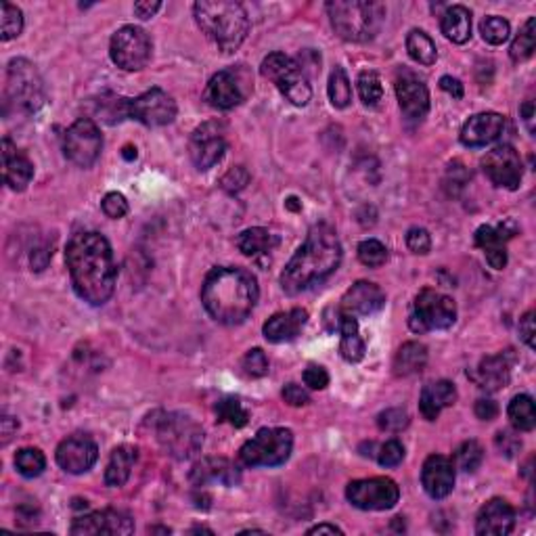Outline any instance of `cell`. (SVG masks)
Returning a JSON list of instances; mask_svg holds the SVG:
<instances>
[{
    "mask_svg": "<svg viewBox=\"0 0 536 536\" xmlns=\"http://www.w3.org/2000/svg\"><path fill=\"white\" fill-rule=\"evenodd\" d=\"M65 262L71 285L84 302L101 306L113 296L118 268L112 246L101 233L90 230L71 237L65 249Z\"/></svg>",
    "mask_w": 536,
    "mask_h": 536,
    "instance_id": "1",
    "label": "cell"
},
{
    "mask_svg": "<svg viewBox=\"0 0 536 536\" xmlns=\"http://www.w3.org/2000/svg\"><path fill=\"white\" fill-rule=\"evenodd\" d=\"M342 262V243L329 224H314L308 230L306 241L291 255L281 272V288L285 294H302L325 281L338 271Z\"/></svg>",
    "mask_w": 536,
    "mask_h": 536,
    "instance_id": "2",
    "label": "cell"
},
{
    "mask_svg": "<svg viewBox=\"0 0 536 536\" xmlns=\"http://www.w3.org/2000/svg\"><path fill=\"white\" fill-rule=\"evenodd\" d=\"M258 281L246 268L218 266L208 272L201 302L212 319L222 325H239L252 314L258 302Z\"/></svg>",
    "mask_w": 536,
    "mask_h": 536,
    "instance_id": "3",
    "label": "cell"
},
{
    "mask_svg": "<svg viewBox=\"0 0 536 536\" xmlns=\"http://www.w3.org/2000/svg\"><path fill=\"white\" fill-rule=\"evenodd\" d=\"M197 26L222 53H233L243 45L249 32V17L235 0H199L193 4Z\"/></svg>",
    "mask_w": 536,
    "mask_h": 536,
    "instance_id": "4",
    "label": "cell"
},
{
    "mask_svg": "<svg viewBox=\"0 0 536 536\" xmlns=\"http://www.w3.org/2000/svg\"><path fill=\"white\" fill-rule=\"evenodd\" d=\"M325 9L335 34L348 42L373 40L386 20V7L381 3L335 0V3H327Z\"/></svg>",
    "mask_w": 536,
    "mask_h": 536,
    "instance_id": "5",
    "label": "cell"
},
{
    "mask_svg": "<svg viewBox=\"0 0 536 536\" xmlns=\"http://www.w3.org/2000/svg\"><path fill=\"white\" fill-rule=\"evenodd\" d=\"M160 447L174 459H191L204 447V430L185 413H166L155 425Z\"/></svg>",
    "mask_w": 536,
    "mask_h": 536,
    "instance_id": "6",
    "label": "cell"
},
{
    "mask_svg": "<svg viewBox=\"0 0 536 536\" xmlns=\"http://www.w3.org/2000/svg\"><path fill=\"white\" fill-rule=\"evenodd\" d=\"M260 71L266 80L275 82L279 93H281L291 105H308L310 96H313V88H310L306 71L302 70V65L297 63L296 59L288 57L285 53H271L262 61Z\"/></svg>",
    "mask_w": 536,
    "mask_h": 536,
    "instance_id": "7",
    "label": "cell"
},
{
    "mask_svg": "<svg viewBox=\"0 0 536 536\" xmlns=\"http://www.w3.org/2000/svg\"><path fill=\"white\" fill-rule=\"evenodd\" d=\"M294 434L285 428H262L239 450V459L247 467H277L289 459Z\"/></svg>",
    "mask_w": 536,
    "mask_h": 536,
    "instance_id": "8",
    "label": "cell"
},
{
    "mask_svg": "<svg viewBox=\"0 0 536 536\" xmlns=\"http://www.w3.org/2000/svg\"><path fill=\"white\" fill-rule=\"evenodd\" d=\"M45 103V84L34 63L28 59H13L7 67V105L17 112L34 113Z\"/></svg>",
    "mask_w": 536,
    "mask_h": 536,
    "instance_id": "9",
    "label": "cell"
},
{
    "mask_svg": "<svg viewBox=\"0 0 536 536\" xmlns=\"http://www.w3.org/2000/svg\"><path fill=\"white\" fill-rule=\"evenodd\" d=\"M252 90L254 82L249 71L243 65H237L212 76L208 87H205L204 99L216 109H235L247 99Z\"/></svg>",
    "mask_w": 536,
    "mask_h": 536,
    "instance_id": "10",
    "label": "cell"
},
{
    "mask_svg": "<svg viewBox=\"0 0 536 536\" xmlns=\"http://www.w3.org/2000/svg\"><path fill=\"white\" fill-rule=\"evenodd\" d=\"M151 48L154 45H151L149 34L137 26L120 28L109 42L112 61L126 71L143 70L151 59Z\"/></svg>",
    "mask_w": 536,
    "mask_h": 536,
    "instance_id": "11",
    "label": "cell"
},
{
    "mask_svg": "<svg viewBox=\"0 0 536 536\" xmlns=\"http://www.w3.org/2000/svg\"><path fill=\"white\" fill-rule=\"evenodd\" d=\"M456 321V304L448 296L436 289H422L415 297L411 327L415 331H434V329H448Z\"/></svg>",
    "mask_w": 536,
    "mask_h": 536,
    "instance_id": "12",
    "label": "cell"
},
{
    "mask_svg": "<svg viewBox=\"0 0 536 536\" xmlns=\"http://www.w3.org/2000/svg\"><path fill=\"white\" fill-rule=\"evenodd\" d=\"M103 137L93 120L80 118L63 134V154L67 160L80 168H90L101 155Z\"/></svg>",
    "mask_w": 536,
    "mask_h": 536,
    "instance_id": "13",
    "label": "cell"
},
{
    "mask_svg": "<svg viewBox=\"0 0 536 536\" xmlns=\"http://www.w3.org/2000/svg\"><path fill=\"white\" fill-rule=\"evenodd\" d=\"M346 498L363 511H386L398 503L400 489L389 478H364L346 486Z\"/></svg>",
    "mask_w": 536,
    "mask_h": 536,
    "instance_id": "14",
    "label": "cell"
},
{
    "mask_svg": "<svg viewBox=\"0 0 536 536\" xmlns=\"http://www.w3.org/2000/svg\"><path fill=\"white\" fill-rule=\"evenodd\" d=\"M176 101L162 88H149L137 99L126 101V118H132L149 128L172 124L176 118Z\"/></svg>",
    "mask_w": 536,
    "mask_h": 536,
    "instance_id": "15",
    "label": "cell"
},
{
    "mask_svg": "<svg viewBox=\"0 0 536 536\" xmlns=\"http://www.w3.org/2000/svg\"><path fill=\"white\" fill-rule=\"evenodd\" d=\"M227 151V141H224V126L218 121H205L199 128H195L188 141V155L191 162L199 170L214 168L222 160Z\"/></svg>",
    "mask_w": 536,
    "mask_h": 536,
    "instance_id": "16",
    "label": "cell"
},
{
    "mask_svg": "<svg viewBox=\"0 0 536 536\" xmlns=\"http://www.w3.org/2000/svg\"><path fill=\"white\" fill-rule=\"evenodd\" d=\"M484 174L489 176L490 182L495 187L509 188L515 191L520 187L523 176V163L517 151L511 145H497L495 149H490L482 160Z\"/></svg>",
    "mask_w": 536,
    "mask_h": 536,
    "instance_id": "17",
    "label": "cell"
},
{
    "mask_svg": "<svg viewBox=\"0 0 536 536\" xmlns=\"http://www.w3.org/2000/svg\"><path fill=\"white\" fill-rule=\"evenodd\" d=\"M54 459H57L59 467L63 469V472L78 476V473L88 472V469L95 465L96 459H99V448H96L93 438L76 434L65 438V440L59 444Z\"/></svg>",
    "mask_w": 536,
    "mask_h": 536,
    "instance_id": "18",
    "label": "cell"
},
{
    "mask_svg": "<svg viewBox=\"0 0 536 536\" xmlns=\"http://www.w3.org/2000/svg\"><path fill=\"white\" fill-rule=\"evenodd\" d=\"M71 534L93 536V534H132L134 522L130 515L118 509H103L95 514L82 515L71 523Z\"/></svg>",
    "mask_w": 536,
    "mask_h": 536,
    "instance_id": "19",
    "label": "cell"
},
{
    "mask_svg": "<svg viewBox=\"0 0 536 536\" xmlns=\"http://www.w3.org/2000/svg\"><path fill=\"white\" fill-rule=\"evenodd\" d=\"M396 96L402 113L411 120H422L430 112V90L422 78L405 71L396 78Z\"/></svg>",
    "mask_w": 536,
    "mask_h": 536,
    "instance_id": "20",
    "label": "cell"
},
{
    "mask_svg": "<svg viewBox=\"0 0 536 536\" xmlns=\"http://www.w3.org/2000/svg\"><path fill=\"white\" fill-rule=\"evenodd\" d=\"M515 227L511 222L498 224V227H490V224H482L476 230V246L482 249L489 264L495 271H503L507 266V239L515 235Z\"/></svg>",
    "mask_w": 536,
    "mask_h": 536,
    "instance_id": "21",
    "label": "cell"
},
{
    "mask_svg": "<svg viewBox=\"0 0 536 536\" xmlns=\"http://www.w3.org/2000/svg\"><path fill=\"white\" fill-rule=\"evenodd\" d=\"M505 130V118L497 112L472 115L461 128V143L465 147H486L495 143Z\"/></svg>",
    "mask_w": 536,
    "mask_h": 536,
    "instance_id": "22",
    "label": "cell"
},
{
    "mask_svg": "<svg viewBox=\"0 0 536 536\" xmlns=\"http://www.w3.org/2000/svg\"><path fill=\"white\" fill-rule=\"evenodd\" d=\"M423 490L431 498H444L453 492L455 463L444 455H430L422 467Z\"/></svg>",
    "mask_w": 536,
    "mask_h": 536,
    "instance_id": "23",
    "label": "cell"
},
{
    "mask_svg": "<svg viewBox=\"0 0 536 536\" xmlns=\"http://www.w3.org/2000/svg\"><path fill=\"white\" fill-rule=\"evenodd\" d=\"M515 528V509L505 498H490L480 509L476 532L480 536H507Z\"/></svg>",
    "mask_w": 536,
    "mask_h": 536,
    "instance_id": "24",
    "label": "cell"
},
{
    "mask_svg": "<svg viewBox=\"0 0 536 536\" xmlns=\"http://www.w3.org/2000/svg\"><path fill=\"white\" fill-rule=\"evenodd\" d=\"M383 304H386V294H383L380 285L371 281H356L344 294L339 310L352 316H369L377 313V310H381Z\"/></svg>",
    "mask_w": 536,
    "mask_h": 536,
    "instance_id": "25",
    "label": "cell"
},
{
    "mask_svg": "<svg viewBox=\"0 0 536 536\" xmlns=\"http://www.w3.org/2000/svg\"><path fill=\"white\" fill-rule=\"evenodd\" d=\"M3 176L9 188L17 193L26 191L34 176L32 162L23 151L17 149V145L11 143V138H3Z\"/></svg>",
    "mask_w": 536,
    "mask_h": 536,
    "instance_id": "26",
    "label": "cell"
},
{
    "mask_svg": "<svg viewBox=\"0 0 536 536\" xmlns=\"http://www.w3.org/2000/svg\"><path fill=\"white\" fill-rule=\"evenodd\" d=\"M308 322V313L304 308H291L288 313H277L264 322L262 333L268 342L272 344H283L296 339L304 325Z\"/></svg>",
    "mask_w": 536,
    "mask_h": 536,
    "instance_id": "27",
    "label": "cell"
},
{
    "mask_svg": "<svg viewBox=\"0 0 536 536\" xmlns=\"http://www.w3.org/2000/svg\"><path fill=\"white\" fill-rule=\"evenodd\" d=\"M241 480L239 467L233 465L229 459H216V456H208L195 463L191 469V482L195 486H205L212 482H221L224 486H235Z\"/></svg>",
    "mask_w": 536,
    "mask_h": 536,
    "instance_id": "28",
    "label": "cell"
},
{
    "mask_svg": "<svg viewBox=\"0 0 536 536\" xmlns=\"http://www.w3.org/2000/svg\"><path fill=\"white\" fill-rule=\"evenodd\" d=\"M456 388L455 383H450L447 380L428 383L422 389V396H419V411L422 415L428 419V422H436L438 415L448 406H453L456 402Z\"/></svg>",
    "mask_w": 536,
    "mask_h": 536,
    "instance_id": "29",
    "label": "cell"
},
{
    "mask_svg": "<svg viewBox=\"0 0 536 536\" xmlns=\"http://www.w3.org/2000/svg\"><path fill=\"white\" fill-rule=\"evenodd\" d=\"M473 380L480 388L489 389V392H498V389L507 388L511 380V358L507 352L482 358L476 373H473Z\"/></svg>",
    "mask_w": 536,
    "mask_h": 536,
    "instance_id": "30",
    "label": "cell"
},
{
    "mask_svg": "<svg viewBox=\"0 0 536 536\" xmlns=\"http://www.w3.org/2000/svg\"><path fill=\"white\" fill-rule=\"evenodd\" d=\"M440 29L450 42L465 45L472 38V13L463 4H453L440 17Z\"/></svg>",
    "mask_w": 536,
    "mask_h": 536,
    "instance_id": "31",
    "label": "cell"
},
{
    "mask_svg": "<svg viewBox=\"0 0 536 536\" xmlns=\"http://www.w3.org/2000/svg\"><path fill=\"white\" fill-rule=\"evenodd\" d=\"M134 463H137V448L128 447V444L113 448L105 469V484L112 486V489L124 486L130 480Z\"/></svg>",
    "mask_w": 536,
    "mask_h": 536,
    "instance_id": "32",
    "label": "cell"
},
{
    "mask_svg": "<svg viewBox=\"0 0 536 536\" xmlns=\"http://www.w3.org/2000/svg\"><path fill=\"white\" fill-rule=\"evenodd\" d=\"M339 333H342V339H339V355H342L344 361L348 363H358L364 358V339L358 333V322L352 314H346L339 310Z\"/></svg>",
    "mask_w": 536,
    "mask_h": 536,
    "instance_id": "33",
    "label": "cell"
},
{
    "mask_svg": "<svg viewBox=\"0 0 536 536\" xmlns=\"http://www.w3.org/2000/svg\"><path fill=\"white\" fill-rule=\"evenodd\" d=\"M428 364V348L419 342L402 344L394 356V373L398 377H409L422 373Z\"/></svg>",
    "mask_w": 536,
    "mask_h": 536,
    "instance_id": "34",
    "label": "cell"
},
{
    "mask_svg": "<svg viewBox=\"0 0 536 536\" xmlns=\"http://www.w3.org/2000/svg\"><path fill=\"white\" fill-rule=\"evenodd\" d=\"M277 246H279V237L262 227L247 229L237 237V247H239L241 254L249 255V258H258V255L271 254Z\"/></svg>",
    "mask_w": 536,
    "mask_h": 536,
    "instance_id": "35",
    "label": "cell"
},
{
    "mask_svg": "<svg viewBox=\"0 0 536 536\" xmlns=\"http://www.w3.org/2000/svg\"><path fill=\"white\" fill-rule=\"evenodd\" d=\"M507 417L517 431H532L536 428L534 400L528 394H517L507 406Z\"/></svg>",
    "mask_w": 536,
    "mask_h": 536,
    "instance_id": "36",
    "label": "cell"
},
{
    "mask_svg": "<svg viewBox=\"0 0 536 536\" xmlns=\"http://www.w3.org/2000/svg\"><path fill=\"white\" fill-rule=\"evenodd\" d=\"M406 53L419 65H434L438 59L436 42L423 29H411L409 36H406Z\"/></svg>",
    "mask_w": 536,
    "mask_h": 536,
    "instance_id": "37",
    "label": "cell"
},
{
    "mask_svg": "<svg viewBox=\"0 0 536 536\" xmlns=\"http://www.w3.org/2000/svg\"><path fill=\"white\" fill-rule=\"evenodd\" d=\"M327 93H329V101L335 109H346L352 101V87L348 76L342 67H335L329 76V84H327Z\"/></svg>",
    "mask_w": 536,
    "mask_h": 536,
    "instance_id": "38",
    "label": "cell"
},
{
    "mask_svg": "<svg viewBox=\"0 0 536 536\" xmlns=\"http://www.w3.org/2000/svg\"><path fill=\"white\" fill-rule=\"evenodd\" d=\"M216 417L218 422L230 423L233 428H243V425H247L249 422L247 409L235 396H227V398H221L216 402Z\"/></svg>",
    "mask_w": 536,
    "mask_h": 536,
    "instance_id": "39",
    "label": "cell"
},
{
    "mask_svg": "<svg viewBox=\"0 0 536 536\" xmlns=\"http://www.w3.org/2000/svg\"><path fill=\"white\" fill-rule=\"evenodd\" d=\"M484 461V448L478 440H465L459 444V448L455 450V469H461V472L473 473L476 469L482 465Z\"/></svg>",
    "mask_w": 536,
    "mask_h": 536,
    "instance_id": "40",
    "label": "cell"
},
{
    "mask_svg": "<svg viewBox=\"0 0 536 536\" xmlns=\"http://www.w3.org/2000/svg\"><path fill=\"white\" fill-rule=\"evenodd\" d=\"M46 467V456L40 448H21L15 455V469L23 478H38Z\"/></svg>",
    "mask_w": 536,
    "mask_h": 536,
    "instance_id": "41",
    "label": "cell"
},
{
    "mask_svg": "<svg viewBox=\"0 0 536 536\" xmlns=\"http://www.w3.org/2000/svg\"><path fill=\"white\" fill-rule=\"evenodd\" d=\"M23 29V13L11 3L0 4V38L4 42L17 38Z\"/></svg>",
    "mask_w": 536,
    "mask_h": 536,
    "instance_id": "42",
    "label": "cell"
},
{
    "mask_svg": "<svg viewBox=\"0 0 536 536\" xmlns=\"http://www.w3.org/2000/svg\"><path fill=\"white\" fill-rule=\"evenodd\" d=\"M536 46V36H534V17H530V20L523 23V28L520 29V34L515 36L514 45L509 48L511 59L515 61V63H522V61H526L532 57Z\"/></svg>",
    "mask_w": 536,
    "mask_h": 536,
    "instance_id": "43",
    "label": "cell"
},
{
    "mask_svg": "<svg viewBox=\"0 0 536 536\" xmlns=\"http://www.w3.org/2000/svg\"><path fill=\"white\" fill-rule=\"evenodd\" d=\"M358 95H361L364 105L369 107H375L383 99L381 78L377 76V71H361V76H358Z\"/></svg>",
    "mask_w": 536,
    "mask_h": 536,
    "instance_id": "44",
    "label": "cell"
},
{
    "mask_svg": "<svg viewBox=\"0 0 536 536\" xmlns=\"http://www.w3.org/2000/svg\"><path fill=\"white\" fill-rule=\"evenodd\" d=\"M480 32H482V38L489 42V45L498 46L503 45V42H507L511 34V26L507 20H503V17L490 15L480 23Z\"/></svg>",
    "mask_w": 536,
    "mask_h": 536,
    "instance_id": "45",
    "label": "cell"
},
{
    "mask_svg": "<svg viewBox=\"0 0 536 536\" xmlns=\"http://www.w3.org/2000/svg\"><path fill=\"white\" fill-rule=\"evenodd\" d=\"M358 260L369 268H380L388 262V247L377 239H364L358 246Z\"/></svg>",
    "mask_w": 536,
    "mask_h": 536,
    "instance_id": "46",
    "label": "cell"
},
{
    "mask_svg": "<svg viewBox=\"0 0 536 536\" xmlns=\"http://www.w3.org/2000/svg\"><path fill=\"white\" fill-rule=\"evenodd\" d=\"M409 413L405 409H386L377 415V425L381 431H389V434H398L409 425Z\"/></svg>",
    "mask_w": 536,
    "mask_h": 536,
    "instance_id": "47",
    "label": "cell"
},
{
    "mask_svg": "<svg viewBox=\"0 0 536 536\" xmlns=\"http://www.w3.org/2000/svg\"><path fill=\"white\" fill-rule=\"evenodd\" d=\"M241 367L249 377H264L268 373V358L260 348H254L243 356Z\"/></svg>",
    "mask_w": 536,
    "mask_h": 536,
    "instance_id": "48",
    "label": "cell"
},
{
    "mask_svg": "<svg viewBox=\"0 0 536 536\" xmlns=\"http://www.w3.org/2000/svg\"><path fill=\"white\" fill-rule=\"evenodd\" d=\"M101 208H103V212H105L107 218L120 221V218H124L128 214V201L121 193L112 191V193H107L105 197H103Z\"/></svg>",
    "mask_w": 536,
    "mask_h": 536,
    "instance_id": "49",
    "label": "cell"
},
{
    "mask_svg": "<svg viewBox=\"0 0 536 536\" xmlns=\"http://www.w3.org/2000/svg\"><path fill=\"white\" fill-rule=\"evenodd\" d=\"M405 459V447L398 440H388L386 444H381L380 453H377V461L383 467H396L398 463Z\"/></svg>",
    "mask_w": 536,
    "mask_h": 536,
    "instance_id": "50",
    "label": "cell"
},
{
    "mask_svg": "<svg viewBox=\"0 0 536 536\" xmlns=\"http://www.w3.org/2000/svg\"><path fill=\"white\" fill-rule=\"evenodd\" d=\"M406 247H409L411 252L417 254V255L430 254L431 237H430L428 230L422 229V227L409 229V233H406Z\"/></svg>",
    "mask_w": 536,
    "mask_h": 536,
    "instance_id": "51",
    "label": "cell"
},
{
    "mask_svg": "<svg viewBox=\"0 0 536 536\" xmlns=\"http://www.w3.org/2000/svg\"><path fill=\"white\" fill-rule=\"evenodd\" d=\"M221 185H222L224 191L239 193V191H243V188H246L249 185V172L243 166L230 168L229 172L222 176Z\"/></svg>",
    "mask_w": 536,
    "mask_h": 536,
    "instance_id": "52",
    "label": "cell"
},
{
    "mask_svg": "<svg viewBox=\"0 0 536 536\" xmlns=\"http://www.w3.org/2000/svg\"><path fill=\"white\" fill-rule=\"evenodd\" d=\"M304 383L310 389H325L329 386V373L322 367H319V364H310V367H306V371H304Z\"/></svg>",
    "mask_w": 536,
    "mask_h": 536,
    "instance_id": "53",
    "label": "cell"
},
{
    "mask_svg": "<svg viewBox=\"0 0 536 536\" xmlns=\"http://www.w3.org/2000/svg\"><path fill=\"white\" fill-rule=\"evenodd\" d=\"M497 448L501 450L505 456H514L517 450L522 448V440L511 430H503L497 434Z\"/></svg>",
    "mask_w": 536,
    "mask_h": 536,
    "instance_id": "54",
    "label": "cell"
},
{
    "mask_svg": "<svg viewBox=\"0 0 536 536\" xmlns=\"http://www.w3.org/2000/svg\"><path fill=\"white\" fill-rule=\"evenodd\" d=\"M281 396H283V400L291 406H304L310 402L308 392L302 386H297V383H288V386L283 388Z\"/></svg>",
    "mask_w": 536,
    "mask_h": 536,
    "instance_id": "55",
    "label": "cell"
},
{
    "mask_svg": "<svg viewBox=\"0 0 536 536\" xmlns=\"http://www.w3.org/2000/svg\"><path fill=\"white\" fill-rule=\"evenodd\" d=\"M520 335L523 339V344L528 346V348H536V325H534V310H528L526 314L520 319Z\"/></svg>",
    "mask_w": 536,
    "mask_h": 536,
    "instance_id": "56",
    "label": "cell"
},
{
    "mask_svg": "<svg viewBox=\"0 0 536 536\" xmlns=\"http://www.w3.org/2000/svg\"><path fill=\"white\" fill-rule=\"evenodd\" d=\"M473 413H476V417L482 419V422H492V419L498 415V405L490 398H480L476 402V409H473Z\"/></svg>",
    "mask_w": 536,
    "mask_h": 536,
    "instance_id": "57",
    "label": "cell"
},
{
    "mask_svg": "<svg viewBox=\"0 0 536 536\" xmlns=\"http://www.w3.org/2000/svg\"><path fill=\"white\" fill-rule=\"evenodd\" d=\"M160 9V0H143V3L134 4V13H137V17H141V20H151Z\"/></svg>",
    "mask_w": 536,
    "mask_h": 536,
    "instance_id": "58",
    "label": "cell"
},
{
    "mask_svg": "<svg viewBox=\"0 0 536 536\" xmlns=\"http://www.w3.org/2000/svg\"><path fill=\"white\" fill-rule=\"evenodd\" d=\"M17 430H20V422L13 417L4 415L3 422H0V434H3V447H7L11 438L17 434Z\"/></svg>",
    "mask_w": 536,
    "mask_h": 536,
    "instance_id": "59",
    "label": "cell"
},
{
    "mask_svg": "<svg viewBox=\"0 0 536 536\" xmlns=\"http://www.w3.org/2000/svg\"><path fill=\"white\" fill-rule=\"evenodd\" d=\"M440 88L444 93H448L453 99H461L463 96V84L453 76H442L440 78Z\"/></svg>",
    "mask_w": 536,
    "mask_h": 536,
    "instance_id": "60",
    "label": "cell"
},
{
    "mask_svg": "<svg viewBox=\"0 0 536 536\" xmlns=\"http://www.w3.org/2000/svg\"><path fill=\"white\" fill-rule=\"evenodd\" d=\"M308 534H344V530L335 526V523H319V526L310 528Z\"/></svg>",
    "mask_w": 536,
    "mask_h": 536,
    "instance_id": "61",
    "label": "cell"
},
{
    "mask_svg": "<svg viewBox=\"0 0 536 536\" xmlns=\"http://www.w3.org/2000/svg\"><path fill=\"white\" fill-rule=\"evenodd\" d=\"M520 112H522V115H523V121H526V124H528V130H530V132H534V126H532V120H534V103H532V101H526V103H523V105H522Z\"/></svg>",
    "mask_w": 536,
    "mask_h": 536,
    "instance_id": "62",
    "label": "cell"
},
{
    "mask_svg": "<svg viewBox=\"0 0 536 536\" xmlns=\"http://www.w3.org/2000/svg\"><path fill=\"white\" fill-rule=\"evenodd\" d=\"M124 157H126V160H132V157H137V149L124 147Z\"/></svg>",
    "mask_w": 536,
    "mask_h": 536,
    "instance_id": "63",
    "label": "cell"
}]
</instances>
